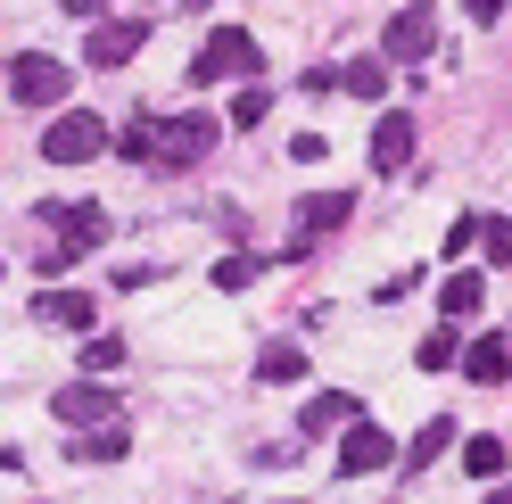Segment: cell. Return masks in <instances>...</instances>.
Here are the masks:
<instances>
[{
	"label": "cell",
	"instance_id": "cell-18",
	"mask_svg": "<svg viewBox=\"0 0 512 504\" xmlns=\"http://www.w3.org/2000/svg\"><path fill=\"white\" fill-rule=\"evenodd\" d=\"M455 438H463V430H455V422H446V414H438V422H422V430H413V438H405V471H422V463H438L446 447H455Z\"/></svg>",
	"mask_w": 512,
	"mask_h": 504
},
{
	"label": "cell",
	"instance_id": "cell-17",
	"mask_svg": "<svg viewBox=\"0 0 512 504\" xmlns=\"http://www.w3.org/2000/svg\"><path fill=\"white\" fill-rule=\"evenodd\" d=\"M75 463H124L133 455V422H108V430H83L75 447H67Z\"/></svg>",
	"mask_w": 512,
	"mask_h": 504
},
{
	"label": "cell",
	"instance_id": "cell-2",
	"mask_svg": "<svg viewBox=\"0 0 512 504\" xmlns=\"http://www.w3.org/2000/svg\"><path fill=\"white\" fill-rule=\"evenodd\" d=\"M108 141H116V133L100 124V108H58L50 133H42V157H50V166H91Z\"/></svg>",
	"mask_w": 512,
	"mask_h": 504
},
{
	"label": "cell",
	"instance_id": "cell-5",
	"mask_svg": "<svg viewBox=\"0 0 512 504\" xmlns=\"http://www.w3.org/2000/svg\"><path fill=\"white\" fill-rule=\"evenodd\" d=\"M9 100L17 108H58V100H67V58H50V50L9 58Z\"/></svg>",
	"mask_w": 512,
	"mask_h": 504
},
{
	"label": "cell",
	"instance_id": "cell-23",
	"mask_svg": "<svg viewBox=\"0 0 512 504\" xmlns=\"http://www.w3.org/2000/svg\"><path fill=\"white\" fill-rule=\"evenodd\" d=\"M413 364H422V372H446V364H463V339H455V323H446V331H430L422 348H413Z\"/></svg>",
	"mask_w": 512,
	"mask_h": 504
},
{
	"label": "cell",
	"instance_id": "cell-8",
	"mask_svg": "<svg viewBox=\"0 0 512 504\" xmlns=\"http://www.w3.org/2000/svg\"><path fill=\"white\" fill-rule=\"evenodd\" d=\"M389 463H397V438H389V430H380V422H347L339 455H331L339 480H364V471H389Z\"/></svg>",
	"mask_w": 512,
	"mask_h": 504
},
{
	"label": "cell",
	"instance_id": "cell-24",
	"mask_svg": "<svg viewBox=\"0 0 512 504\" xmlns=\"http://www.w3.org/2000/svg\"><path fill=\"white\" fill-rule=\"evenodd\" d=\"M479 257H488V265H512V215H479Z\"/></svg>",
	"mask_w": 512,
	"mask_h": 504
},
{
	"label": "cell",
	"instance_id": "cell-22",
	"mask_svg": "<svg viewBox=\"0 0 512 504\" xmlns=\"http://www.w3.org/2000/svg\"><path fill=\"white\" fill-rule=\"evenodd\" d=\"M83 372H91V381H116V372H124V339H100V331H91V339H83Z\"/></svg>",
	"mask_w": 512,
	"mask_h": 504
},
{
	"label": "cell",
	"instance_id": "cell-25",
	"mask_svg": "<svg viewBox=\"0 0 512 504\" xmlns=\"http://www.w3.org/2000/svg\"><path fill=\"white\" fill-rule=\"evenodd\" d=\"M265 108H273V91H265V83H248L240 100H232V133H256V124H265Z\"/></svg>",
	"mask_w": 512,
	"mask_h": 504
},
{
	"label": "cell",
	"instance_id": "cell-19",
	"mask_svg": "<svg viewBox=\"0 0 512 504\" xmlns=\"http://www.w3.org/2000/svg\"><path fill=\"white\" fill-rule=\"evenodd\" d=\"M339 91H356V100H389V58H347Z\"/></svg>",
	"mask_w": 512,
	"mask_h": 504
},
{
	"label": "cell",
	"instance_id": "cell-27",
	"mask_svg": "<svg viewBox=\"0 0 512 504\" xmlns=\"http://www.w3.org/2000/svg\"><path fill=\"white\" fill-rule=\"evenodd\" d=\"M438 248H446V257H455V265H463V248H479V215L463 207V215H455V224H446V240H438Z\"/></svg>",
	"mask_w": 512,
	"mask_h": 504
},
{
	"label": "cell",
	"instance_id": "cell-31",
	"mask_svg": "<svg viewBox=\"0 0 512 504\" xmlns=\"http://www.w3.org/2000/svg\"><path fill=\"white\" fill-rule=\"evenodd\" d=\"M488 504H512V480H496V496H488Z\"/></svg>",
	"mask_w": 512,
	"mask_h": 504
},
{
	"label": "cell",
	"instance_id": "cell-21",
	"mask_svg": "<svg viewBox=\"0 0 512 504\" xmlns=\"http://www.w3.org/2000/svg\"><path fill=\"white\" fill-rule=\"evenodd\" d=\"M116 157H124V166H149V157H157V116H133V124H124V133H116Z\"/></svg>",
	"mask_w": 512,
	"mask_h": 504
},
{
	"label": "cell",
	"instance_id": "cell-10",
	"mask_svg": "<svg viewBox=\"0 0 512 504\" xmlns=\"http://www.w3.org/2000/svg\"><path fill=\"white\" fill-rule=\"evenodd\" d=\"M34 323L91 339V323H100V298H91V290H42V298H34Z\"/></svg>",
	"mask_w": 512,
	"mask_h": 504
},
{
	"label": "cell",
	"instance_id": "cell-29",
	"mask_svg": "<svg viewBox=\"0 0 512 504\" xmlns=\"http://www.w3.org/2000/svg\"><path fill=\"white\" fill-rule=\"evenodd\" d=\"M463 9H471V25H496V17H504V0H463Z\"/></svg>",
	"mask_w": 512,
	"mask_h": 504
},
{
	"label": "cell",
	"instance_id": "cell-3",
	"mask_svg": "<svg viewBox=\"0 0 512 504\" xmlns=\"http://www.w3.org/2000/svg\"><path fill=\"white\" fill-rule=\"evenodd\" d=\"M100 240H108V207H100V199L58 207V240L42 248V273H67V265H75V257H91Z\"/></svg>",
	"mask_w": 512,
	"mask_h": 504
},
{
	"label": "cell",
	"instance_id": "cell-30",
	"mask_svg": "<svg viewBox=\"0 0 512 504\" xmlns=\"http://www.w3.org/2000/svg\"><path fill=\"white\" fill-rule=\"evenodd\" d=\"M58 9H67V17H100L108 0H58Z\"/></svg>",
	"mask_w": 512,
	"mask_h": 504
},
{
	"label": "cell",
	"instance_id": "cell-28",
	"mask_svg": "<svg viewBox=\"0 0 512 504\" xmlns=\"http://www.w3.org/2000/svg\"><path fill=\"white\" fill-rule=\"evenodd\" d=\"M290 157H298V166H323L331 141H323V133H298V141H290Z\"/></svg>",
	"mask_w": 512,
	"mask_h": 504
},
{
	"label": "cell",
	"instance_id": "cell-32",
	"mask_svg": "<svg viewBox=\"0 0 512 504\" xmlns=\"http://www.w3.org/2000/svg\"><path fill=\"white\" fill-rule=\"evenodd\" d=\"M182 9H207V0H182Z\"/></svg>",
	"mask_w": 512,
	"mask_h": 504
},
{
	"label": "cell",
	"instance_id": "cell-4",
	"mask_svg": "<svg viewBox=\"0 0 512 504\" xmlns=\"http://www.w3.org/2000/svg\"><path fill=\"white\" fill-rule=\"evenodd\" d=\"M430 42H438V0H405L389 17V34H380V58H389V67H422Z\"/></svg>",
	"mask_w": 512,
	"mask_h": 504
},
{
	"label": "cell",
	"instance_id": "cell-11",
	"mask_svg": "<svg viewBox=\"0 0 512 504\" xmlns=\"http://www.w3.org/2000/svg\"><path fill=\"white\" fill-rule=\"evenodd\" d=\"M347 215H356V199H347V191H306V199L290 207V224H298V248H306V240H323V232H339Z\"/></svg>",
	"mask_w": 512,
	"mask_h": 504
},
{
	"label": "cell",
	"instance_id": "cell-9",
	"mask_svg": "<svg viewBox=\"0 0 512 504\" xmlns=\"http://www.w3.org/2000/svg\"><path fill=\"white\" fill-rule=\"evenodd\" d=\"M141 42H149V17H100L91 42H83V58H91V67H133Z\"/></svg>",
	"mask_w": 512,
	"mask_h": 504
},
{
	"label": "cell",
	"instance_id": "cell-16",
	"mask_svg": "<svg viewBox=\"0 0 512 504\" xmlns=\"http://www.w3.org/2000/svg\"><path fill=\"white\" fill-rule=\"evenodd\" d=\"M256 381L265 389H298L306 381V348L298 339H265V348H256Z\"/></svg>",
	"mask_w": 512,
	"mask_h": 504
},
{
	"label": "cell",
	"instance_id": "cell-7",
	"mask_svg": "<svg viewBox=\"0 0 512 504\" xmlns=\"http://www.w3.org/2000/svg\"><path fill=\"white\" fill-rule=\"evenodd\" d=\"M50 414L67 422V430H108V422H124V405H116L108 381H67V389L50 397Z\"/></svg>",
	"mask_w": 512,
	"mask_h": 504
},
{
	"label": "cell",
	"instance_id": "cell-13",
	"mask_svg": "<svg viewBox=\"0 0 512 504\" xmlns=\"http://www.w3.org/2000/svg\"><path fill=\"white\" fill-rule=\"evenodd\" d=\"M463 381L471 389H504L512 381V339L504 331H488V339H471V348H463Z\"/></svg>",
	"mask_w": 512,
	"mask_h": 504
},
{
	"label": "cell",
	"instance_id": "cell-20",
	"mask_svg": "<svg viewBox=\"0 0 512 504\" xmlns=\"http://www.w3.org/2000/svg\"><path fill=\"white\" fill-rule=\"evenodd\" d=\"M463 471H471V480H504V438L471 430V438H463Z\"/></svg>",
	"mask_w": 512,
	"mask_h": 504
},
{
	"label": "cell",
	"instance_id": "cell-1",
	"mask_svg": "<svg viewBox=\"0 0 512 504\" xmlns=\"http://www.w3.org/2000/svg\"><path fill=\"white\" fill-rule=\"evenodd\" d=\"M248 75H265V42H256L248 25H215V34L190 50V91H207V83H248Z\"/></svg>",
	"mask_w": 512,
	"mask_h": 504
},
{
	"label": "cell",
	"instance_id": "cell-6",
	"mask_svg": "<svg viewBox=\"0 0 512 504\" xmlns=\"http://www.w3.org/2000/svg\"><path fill=\"white\" fill-rule=\"evenodd\" d=\"M207 149H215V116H157V157H149V166L157 174H182V166H199Z\"/></svg>",
	"mask_w": 512,
	"mask_h": 504
},
{
	"label": "cell",
	"instance_id": "cell-15",
	"mask_svg": "<svg viewBox=\"0 0 512 504\" xmlns=\"http://www.w3.org/2000/svg\"><path fill=\"white\" fill-rule=\"evenodd\" d=\"M479 306H488V273H471V265H455V273L438 281V314H446V323H471Z\"/></svg>",
	"mask_w": 512,
	"mask_h": 504
},
{
	"label": "cell",
	"instance_id": "cell-33",
	"mask_svg": "<svg viewBox=\"0 0 512 504\" xmlns=\"http://www.w3.org/2000/svg\"><path fill=\"white\" fill-rule=\"evenodd\" d=\"M504 339H512V331H504Z\"/></svg>",
	"mask_w": 512,
	"mask_h": 504
},
{
	"label": "cell",
	"instance_id": "cell-14",
	"mask_svg": "<svg viewBox=\"0 0 512 504\" xmlns=\"http://www.w3.org/2000/svg\"><path fill=\"white\" fill-rule=\"evenodd\" d=\"M347 422H364V397H356V389H314V397H306V414H298V430H306V438L347 430Z\"/></svg>",
	"mask_w": 512,
	"mask_h": 504
},
{
	"label": "cell",
	"instance_id": "cell-12",
	"mask_svg": "<svg viewBox=\"0 0 512 504\" xmlns=\"http://www.w3.org/2000/svg\"><path fill=\"white\" fill-rule=\"evenodd\" d=\"M405 166H413V116L389 108L372 124V174H405Z\"/></svg>",
	"mask_w": 512,
	"mask_h": 504
},
{
	"label": "cell",
	"instance_id": "cell-26",
	"mask_svg": "<svg viewBox=\"0 0 512 504\" xmlns=\"http://www.w3.org/2000/svg\"><path fill=\"white\" fill-rule=\"evenodd\" d=\"M256 273H265V257H256V248H240V257H223V265H215V290H248Z\"/></svg>",
	"mask_w": 512,
	"mask_h": 504
}]
</instances>
